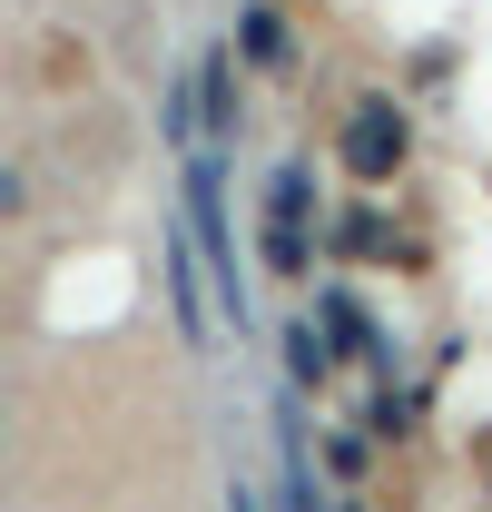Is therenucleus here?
<instances>
[{"label": "nucleus", "mask_w": 492, "mask_h": 512, "mask_svg": "<svg viewBox=\"0 0 492 512\" xmlns=\"http://www.w3.org/2000/svg\"><path fill=\"white\" fill-rule=\"evenodd\" d=\"M404 158V119H394V99H365L355 119H345V168L355 178H384Z\"/></svg>", "instance_id": "f257e3e1"}, {"label": "nucleus", "mask_w": 492, "mask_h": 512, "mask_svg": "<svg viewBox=\"0 0 492 512\" xmlns=\"http://www.w3.org/2000/svg\"><path fill=\"white\" fill-rule=\"evenodd\" d=\"M246 60H256V69H286V20H276V10H246Z\"/></svg>", "instance_id": "f03ea898"}]
</instances>
